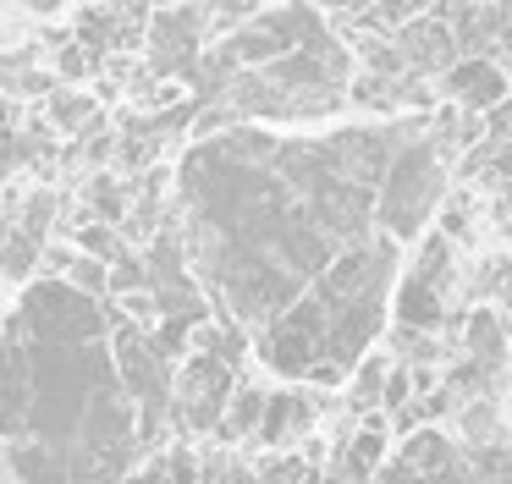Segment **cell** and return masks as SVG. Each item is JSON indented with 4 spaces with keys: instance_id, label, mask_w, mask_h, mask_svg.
Wrapping results in <instances>:
<instances>
[{
    "instance_id": "ffe728a7",
    "label": "cell",
    "mask_w": 512,
    "mask_h": 484,
    "mask_svg": "<svg viewBox=\"0 0 512 484\" xmlns=\"http://www.w3.org/2000/svg\"><path fill=\"white\" fill-rule=\"evenodd\" d=\"M94 215H105V220H122L127 215V198H122V187H116V182H105V176H100V182H94Z\"/></svg>"
},
{
    "instance_id": "7402d4cb",
    "label": "cell",
    "mask_w": 512,
    "mask_h": 484,
    "mask_svg": "<svg viewBox=\"0 0 512 484\" xmlns=\"http://www.w3.org/2000/svg\"><path fill=\"white\" fill-rule=\"evenodd\" d=\"M127 314H133V319H149V314H155V303H149V292H133V297H127Z\"/></svg>"
},
{
    "instance_id": "3957f363",
    "label": "cell",
    "mask_w": 512,
    "mask_h": 484,
    "mask_svg": "<svg viewBox=\"0 0 512 484\" xmlns=\"http://www.w3.org/2000/svg\"><path fill=\"white\" fill-rule=\"evenodd\" d=\"M116 385H127V391L138 396V429L133 435H144V440H155L160 435V424H166V396H171V369H166V358L155 352V341L149 336H138L133 325H116Z\"/></svg>"
},
{
    "instance_id": "7c38bea8",
    "label": "cell",
    "mask_w": 512,
    "mask_h": 484,
    "mask_svg": "<svg viewBox=\"0 0 512 484\" xmlns=\"http://www.w3.org/2000/svg\"><path fill=\"white\" fill-rule=\"evenodd\" d=\"M380 468H386V424L369 418V424L347 440V479L369 484V473H380Z\"/></svg>"
},
{
    "instance_id": "5bb4252c",
    "label": "cell",
    "mask_w": 512,
    "mask_h": 484,
    "mask_svg": "<svg viewBox=\"0 0 512 484\" xmlns=\"http://www.w3.org/2000/svg\"><path fill=\"white\" fill-rule=\"evenodd\" d=\"M386 374H391V358H358V374H353V407H380Z\"/></svg>"
},
{
    "instance_id": "7a4b0ae2",
    "label": "cell",
    "mask_w": 512,
    "mask_h": 484,
    "mask_svg": "<svg viewBox=\"0 0 512 484\" xmlns=\"http://www.w3.org/2000/svg\"><path fill=\"white\" fill-rule=\"evenodd\" d=\"M23 336H34L39 347H89L105 336V308L94 297L72 292L67 281H45L23 297V314H12Z\"/></svg>"
},
{
    "instance_id": "8992f818",
    "label": "cell",
    "mask_w": 512,
    "mask_h": 484,
    "mask_svg": "<svg viewBox=\"0 0 512 484\" xmlns=\"http://www.w3.org/2000/svg\"><path fill=\"white\" fill-rule=\"evenodd\" d=\"M441 88H446V99H452V110H463V116H490V110L512 94L507 72H501L490 55H463V61H452L441 72Z\"/></svg>"
},
{
    "instance_id": "603a6c76",
    "label": "cell",
    "mask_w": 512,
    "mask_h": 484,
    "mask_svg": "<svg viewBox=\"0 0 512 484\" xmlns=\"http://www.w3.org/2000/svg\"><path fill=\"white\" fill-rule=\"evenodd\" d=\"M61 66H67L72 77H83V72H89V50H67V55H61Z\"/></svg>"
},
{
    "instance_id": "8fae6325",
    "label": "cell",
    "mask_w": 512,
    "mask_h": 484,
    "mask_svg": "<svg viewBox=\"0 0 512 484\" xmlns=\"http://www.w3.org/2000/svg\"><path fill=\"white\" fill-rule=\"evenodd\" d=\"M6 462H12L17 484H72V473H78L72 457L56 446H17Z\"/></svg>"
},
{
    "instance_id": "e0dca14e",
    "label": "cell",
    "mask_w": 512,
    "mask_h": 484,
    "mask_svg": "<svg viewBox=\"0 0 512 484\" xmlns=\"http://www.w3.org/2000/svg\"><path fill=\"white\" fill-rule=\"evenodd\" d=\"M408 402H413V374H408V363H391L386 391H380V407H386V413H402Z\"/></svg>"
},
{
    "instance_id": "ac0fdd59",
    "label": "cell",
    "mask_w": 512,
    "mask_h": 484,
    "mask_svg": "<svg viewBox=\"0 0 512 484\" xmlns=\"http://www.w3.org/2000/svg\"><path fill=\"white\" fill-rule=\"evenodd\" d=\"M39 259V242H28L23 231H17L12 242H6V253H0V275H28Z\"/></svg>"
},
{
    "instance_id": "9a60e30c",
    "label": "cell",
    "mask_w": 512,
    "mask_h": 484,
    "mask_svg": "<svg viewBox=\"0 0 512 484\" xmlns=\"http://www.w3.org/2000/svg\"><path fill=\"white\" fill-rule=\"evenodd\" d=\"M50 121L67 127V132L89 127V121H94V99L89 94H56V99H50Z\"/></svg>"
},
{
    "instance_id": "d6986e66",
    "label": "cell",
    "mask_w": 512,
    "mask_h": 484,
    "mask_svg": "<svg viewBox=\"0 0 512 484\" xmlns=\"http://www.w3.org/2000/svg\"><path fill=\"white\" fill-rule=\"evenodd\" d=\"M78 242H83V253H89L94 264H105V259H122V242L111 237V226H83V231H78Z\"/></svg>"
},
{
    "instance_id": "52a82bcc",
    "label": "cell",
    "mask_w": 512,
    "mask_h": 484,
    "mask_svg": "<svg viewBox=\"0 0 512 484\" xmlns=\"http://www.w3.org/2000/svg\"><path fill=\"white\" fill-rule=\"evenodd\" d=\"M391 44H397L408 77H419V83H424V77H435V72H446V66L457 61V44H452V33H446V22L435 17V6L419 11L413 22H402V28L391 33Z\"/></svg>"
},
{
    "instance_id": "4fadbf2b",
    "label": "cell",
    "mask_w": 512,
    "mask_h": 484,
    "mask_svg": "<svg viewBox=\"0 0 512 484\" xmlns=\"http://www.w3.org/2000/svg\"><path fill=\"white\" fill-rule=\"evenodd\" d=\"M259 418H265V391H254V385H237L215 429H221V440H243V435H254V429H259Z\"/></svg>"
},
{
    "instance_id": "44dd1931",
    "label": "cell",
    "mask_w": 512,
    "mask_h": 484,
    "mask_svg": "<svg viewBox=\"0 0 512 484\" xmlns=\"http://www.w3.org/2000/svg\"><path fill=\"white\" fill-rule=\"evenodd\" d=\"M490 61L507 72V83H512V6H507V28H501V39H496V50H490Z\"/></svg>"
},
{
    "instance_id": "30bf717a",
    "label": "cell",
    "mask_w": 512,
    "mask_h": 484,
    "mask_svg": "<svg viewBox=\"0 0 512 484\" xmlns=\"http://www.w3.org/2000/svg\"><path fill=\"white\" fill-rule=\"evenodd\" d=\"M309 424H314V402H309V396H303V391H276V396H265L259 440H265V446H287V440H298Z\"/></svg>"
},
{
    "instance_id": "d4e9b609",
    "label": "cell",
    "mask_w": 512,
    "mask_h": 484,
    "mask_svg": "<svg viewBox=\"0 0 512 484\" xmlns=\"http://www.w3.org/2000/svg\"><path fill=\"white\" fill-rule=\"evenodd\" d=\"M0 127H6V99H0Z\"/></svg>"
},
{
    "instance_id": "2e32d148",
    "label": "cell",
    "mask_w": 512,
    "mask_h": 484,
    "mask_svg": "<svg viewBox=\"0 0 512 484\" xmlns=\"http://www.w3.org/2000/svg\"><path fill=\"white\" fill-rule=\"evenodd\" d=\"M67 270H72V292H83V297H100V292H111V275H105V264H94V259H67Z\"/></svg>"
},
{
    "instance_id": "6da1fadb",
    "label": "cell",
    "mask_w": 512,
    "mask_h": 484,
    "mask_svg": "<svg viewBox=\"0 0 512 484\" xmlns=\"http://www.w3.org/2000/svg\"><path fill=\"white\" fill-rule=\"evenodd\" d=\"M441 187H446V165L430 138H408L402 149H391L386 171H380V193H375V220L386 226V242L413 237L435 215Z\"/></svg>"
},
{
    "instance_id": "9c48e42d",
    "label": "cell",
    "mask_w": 512,
    "mask_h": 484,
    "mask_svg": "<svg viewBox=\"0 0 512 484\" xmlns=\"http://www.w3.org/2000/svg\"><path fill=\"white\" fill-rule=\"evenodd\" d=\"M446 314H452L446 286L424 281V275H408L397 286V330H408V336H441Z\"/></svg>"
},
{
    "instance_id": "cb8c5ba5",
    "label": "cell",
    "mask_w": 512,
    "mask_h": 484,
    "mask_svg": "<svg viewBox=\"0 0 512 484\" xmlns=\"http://www.w3.org/2000/svg\"><path fill=\"white\" fill-rule=\"evenodd\" d=\"M17 160V143H12V132L0 127V176H6V165Z\"/></svg>"
},
{
    "instance_id": "ba28073f",
    "label": "cell",
    "mask_w": 512,
    "mask_h": 484,
    "mask_svg": "<svg viewBox=\"0 0 512 484\" xmlns=\"http://www.w3.org/2000/svg\"><path fill=\"white\" fill-rule=\"evenodd\" d=\"M28 429V352L17 319H6L0 330V435Z\"/></svg>"
},
{
    "instance_id": "277c9868",
    "label": "cell",
    "mask_w": 512,
    "mask_h": 484,
    "mask_svg": "<svg viewBox=\"0 0 512 484\" xmlns=\"http://www.w3.org/2000/svg\"><path fill=\"white\" fill-rule=\"evenodd\" d=\"M320 347H325V314L314 297H298L292 308H281L265 325V336H259V358L276 374H287V380L309 374L320 363Z\"/></svg>"
},
{
    "instance_id": "5b68a950",
    "label": "cell",
    "mask_w": 512,
    "mask_h": 484,
    "mask_svg": "<svg viewBox=\"0 0 512 484\" xmlns=\"http://www.w3.org/2000/svg\"><path fill=\"white\" fill-rule=\"evenodd\" d=\"M232 391H237L232 369L215 363V358H204V352H199V358H188V369L177 374V402H182V418H188L193 429H215V424H221Z\"/></svg>"
}]
</instances>
